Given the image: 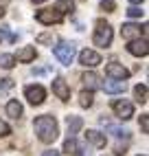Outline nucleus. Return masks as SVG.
Instances as JSON below:
<instances>
[{
  "label": "nucleus",
  "instance_id": "nucleus-1",
  "mask_svg": "<svg viewBox=\"0 0 149 156\" xmlns=\"http://www.w3.org/2000/svg\"><path fill=\"white\" fill-rule=\"evenodd\" d=\"M33 128H35V134H37V139L42 143H53V141L57 139V134H59L55 117H48V114L37 117L35 123H33Z\"/></svg>",
  "mask_w": 149,
  "mask_h": 156
},
{
  "label": "nucleus",
  "instance_id": "nucleus-2",
  "mask_svg": "<svg viewBox=\"0 0 149 156\" xmlns=\"http://www.w3.org/2000/svg\"><path fill=\"white\" fill-rule=\"evenodd\" d=\"M94 44L97 46H110L112 44V29L110 24H105L103 20L101 22H97V29H94Z\"/></svg>",
  "mask_w": 149,
  "mask_h": 156
},
{
  "label": "nucleus",
  "instance_id": "nucleus-3",
  "mask_svg": "<svg viewBox=\"0 0 149 156\" xmlns=\"http://www.w3.org/2000/svg\"><path fill=\"white\" fill-rule=\"evenodd\" d=\"M55 57L61 62L64 66H68V64H72V57H74V46L70 44V42H61V44H57L55 46Z\"/></svg>",
  "mask_w": 149,
  "mask_h": 156
},
{
  "label": "nucleus",
  "instance_id": "nucleus-4",
  "mask_svg": "<svg viewBox=\"0 0 149 156\" xmlns=\"http://www.w3.org/2000/svg\"><path fill=\"white\" fill-rule=\"evenodd\" d=\"M35 18H37V22H42V24H59L64 20V16H59L55 9H40V11L35 13Z\"/></svg>",
  "mask_w": 149,
  "mask_h": 156
},
{
  "label": "nucleus",
  "instance_id": "nucleus-5",
  "mask_svg": "<svg viewBox=\"0 0 149 156\" xmlns=\"http://www.w3.org/2000/svg\"><path fill=\"white\" fill-rule=\"evenodd\" d=\"M112 108H114L116 114H119V119H123V121H127V119H132V117H134V106H132L130 101H125V99H123V101H121V99H119V101H114V103H112Z\"/></svg>",
  "mask_w": 149,
  "mask_h": 156
},
{
  "label": "nucleus",
  "instance_id": "nucleus-6",
  "mask_svg": "<svg viewBox=\"0 0 149 156\" xmlns=\"http://www.w3.org/2000/svg\"><path fill=\"white\" fill-rule=\"evenodd\" d=\"M79 64L81 66H90V68H94V66H99L101 64V55L97 53V51H81V53H79Z\"/></svg>",
  "mask_w": 149,
  "mask_h": 156
},
{
  "label": "nucleus",
  "instance_id": "nucleus-7",
  "mask_svg": "<svg viewBox=\"0 0 149 156\" xmlns=\"http://www.w3.org/2000/svg\"><path fill=\"white\" fill-rule=\"evenodd\" d=\"M105 73H108L112 79H116V81H125L127 77H130V70H127L125 66H121V64H116V62H112V64L105 66Z\"/></svg>",
  "mask_w": 149,
  "mask_h": 156
},
{
  "label": "nucleus",
  "instance_id": "nucleus-8",
  "mask_svg": "<svg viewBox=\"0 0 149 156\" xmlns=\"http://www.w3.org/2000/svg\"><path fill=\"white\" fill-rule=\"evenodd\" d=\"M24 95H26V99L33 103V106H40V103L44 101L46 92H44V88H42V86H26V88H24Z\"/></svg>",
  "mask_w": 149,
  "mask_h": 156
},
{
  "label": "nucleus",
  "instance_id": "nucleus-9",
  "mask_svg": "<svg viewBox=\"0 0 149 156\" xmlns=\"http://www.w3.org/2000/svg\"><path fill=\"white\" fill-rule=\"evenodd\" d=\"M127 51H130L132 55L136 57H145L149 53V44H147V40H134V42H130V46H127Z\"/></svg>",
  "mask_w": 149,
  "mask_h": 156
},
{
  "label": "nucleus",
  "instance_id": "nucleus-10",
  "mask_svg": "<svg viewBox=\"0 0 149 156\" xmlns=\"http://www.w3.org/2000/svg\"><path fill=\"white\" fill-rule=\"evenodd\" d=\"M53 92H55V95H57L61 101H66V99L70 97V88H68V84H66L64 79H59V77L53 81Z\"/></svg>",
  "mask_w": 149,
  "mask_h": 156
},
{
  "label": "nucleus",
  "instance_id": "nucleus-11",
  "mask_svg": "<svg viewBox=\"0 0 149 156\" xmlns=\"http://www.w3.org/2000/svg\"><path fill=\"white\" fill-rule=\"evenodd\" d=\"M64 152L66 154H72V156H81V154H88L86 150L81 147V145L74 141V139H66V143H64Z\"/></svg>",
  "mask_w": 149,
  "mask_h": 156
},
{
  "label": "nucleus",
  "instance_id": "nucleus-12",
  "mask_svg": "<svg viewBox=\"0 0 149 156\" xmlns=\"http://www.w3.org/2000/svg\"><path fill=\"white\" fill-rule=\"evenodd\" d=\"M121 35L125 40H132V42H134L136 37H140V27H136V24H123Z\"/></svg>",
  "mask_w": 149,
  "mask_h": 156
},
{
  "label": "nucleus",
  "instance_id": "nucleus-13",
  "mask_svg": "<svg viewBox=\"0 0 149 156\" xmlns=\"http://www.w3.org/2000/svg\"><path fill=\"white\" fill-rule=\"evenodd\" d=\"M86 139L94 145V147H105V134H101L97 130H88L86 132Z\"/></svg>",
  "mask_w": 149,
  "mask_h": 156
},
{
  "label": "nucleus",
  "instance_id": "nucleus-14",
  "mask_svg": "<svg viewBox=\"0 0 149 156\" xmlns=\"http://www.w3.org/2000/svg\"><path fill=\"white\" fill-rule=\"evenodd\" d=\"M101 88L105 90V92H112V95H114V92H125V88H127V84H125V81H105V84H101Z\"/></svg>",
  "mask_w": 149,
  "mask_h": 156
},
{
  "label": "nucleus",
  "instance_id": "nucleus-15",
  "mask_svg": "<svg viewBox=\"0 0 149 156\" xmlns=\"http://www.w3.org/2000/svg\"><path fill=\"white\" fill-rule=\"evenodd\" d=\"M18 59L24 62V64L33 62V59H35V46H24V48H20V51H18Z\"/></svg>",
  "mask_w": 149,
  "mask_h": 156
},
{
  "label": "nucleus",
  "instance_id": "nucleus-16",
  "mask_svg": "<svg viewBox=\"0 0 149 156\" xmlns=\"http://www.w3.org/2000/svg\"><path fill=\"white\" fill-rule=\"evenodd\" d=\"M55 11H57L59 16L72 13V11H74V2H72V0H57V2H55Z\"/></svg>",
  "mask_w": 149,
  "mask_h": 156
},
{
  "label": "nucleus",
  "instance_id": "nucleus-17",
  "mask_svg": "<svg viewBox=\"0 0 149 156\" xmlns=\"http://www.w3.org/2000/svg\"><path fill=\"white\" fill-rule=\"evenodd\" d=\"M66 126H68V134H70V139H72V134H77L81 130L83 121H81V117H68L66 119Z\"/></svg>",
  "mask_w": 149,
  "mask_h": 156
},
{
  "label": "nucleus",
  "instance_id": "nucleus-18",
  "mask_svg": "<svg viewBox=\"0 0 149 156\" xmlns=\"http://www.w3.org/2000/svg\"><path fill=\"white\" fill-rule=\"evenodd\" d=\"M83 84L92 92L94 88H101V79H99V75H94V73H86V75H83Z\"/></svg>",
  "mask_w": 149,
  "mask_h": 156
},
{
  "label": "nucleus",
  "instance_id": "nucleus-19",
  "mask_svg": "<svg viewBox=\"0 0 149 156\" xmlns=\"http://www.w3.org/2000/svg\"><path fill=\"white\" fill-rule=\"evenodd\" d=\"M7 114H9L11 119H18L20 114H22V106H20L18 99H11V101L7 103Z\"/></svg>",
  "mask_w": 149,
  "mask_h": 156
},
{
  "label": "nucleus",
  "instance_id": "nucleus-20",
  "mask_svg": "<svg viewBox=\"0 0 149 156\" xmlns=\"http://www.w3.org/2000/svg\"><path fill=\"white\" fill-rule=\"evenodd\" d=\"M79 103H81L83 108H90L92 103H94V95H92L90 90H83V92H79Z\"/></svg>",
  "mask_w": 149,
  "mask_h": 156
},
{
  "label": "nucleus",
  "instance_id": "nucleus-21",
  "mask_svg": "<svg viewBox=\"0 0 149 156\" xmlns=\"http://www.w3.org/2000/svg\"><path fill=\"white\" fill-rule=\"evenodd\" d=\"M134 97H136V101L145 103V101H147V86H145V84H138V86L134 88Z\"/></svg>",
  "mask_w": 149,
  "mask_h": 156
},
{
  "label": "nucleus",
  "instance_id": "nucleus-22",
  "mask_svg": "<svg viewBox=\"0 0 149 156\" xmlns=\"http://www.w3.org/2000/svg\"><path fill=\"white\" fill-rule=\"evenodd\" d=\"M13 66H16V57L13 55H7V53L0 55V68H13Z\"/></svg>",
  "mask_w": 149,
  "mask_h": 156
},
{
  "label": "nucleus",
  "instance_id": "nucleus-23",
  "mask_svg": "<svg viewBox=\"0 0 149 156\" xmlns=\"http://www.w3.org/2000/svg\"><path fill=\"white\" fill-rule=\"evenodd\" d=\"M108 130H110V134H114L116 139H127V136H130V132H127V130H121V128H114V126H108Z\"/></svg>",
  "mask_w": 149,
  "mask_h": 156
},
{
  "label": "nucleus",
  "instance_id": "nucleus-24",
  "mask_svg": "<svg viewBox=\"0 0 149 156\" xmlns=\"http://www.w3.org/2000/svg\"><path fill=\"white\" fill-rule=\"evenodd\" d=\"M2 84H0V92H7L9 88H13V79H0Z\"/></svg>",
  "mask_w": 149,
  "mask_h": 156
},
{
  "label": "nucleus",
  "instance_id": "nucleus-25",
  "mask_svg": "<svg viewBox=\"0 0 149 156\" xmlns=\"http://www.w3.org/2000/svg\"><path fill=\"white\" fill-rule=\"evenodd\" d=\"M127 16H130V18H140L143 11H140L138 7H130V9H127Z\"/></svg>",
  "mask_w": 149,
  "mask_h": 156
},
{
  "label": "nucleus",
  "instance_id": "nucleus-26",
  "mask_svg": "<svg viewBox=\"0 0 149 156\" xmlns=\"http://www.w3.org/2000/svg\"><path fill=\"white\" fill-rule=\"evenodd\" d=\"M9 134H11V128L5 121H0V136H9Z\"/></svg>",
  "mask_w": 149,
  "mask_h": 156
},
{
  "label": "nucleus",
  "instance_id": "nucleus-27",
  "mask_svg": "<svg viewBox=\"0 0 149 156\" xmlns=\"http://www.w3.org/2000/svg\"><path fill=\"white\" fill-rule=\"evenodd\" d=\"M140 128H143L145 134L149 132V119H147V114H143V117H140Z\"/></svg>",
  "mask_w": 149,
  "mask_h": 156
},
{
  "label": "nucleus",
  "instance_id": "nucleus-28",
  "mask_svg": "<svg viewBox=\"0 0 149 156\" xmlns=\"http://www.w3.org/2000/svg\"><path fill=\"white\" fill-rule=\"evenodd\" d=\"M101 7H103V9H108V11H114V9H116V5L112 2V0H103Z\"/></svg>",
  "mask_w": 149,
  "mask_h": 156
},
{
  "label": "nucleus",
  "instance_id": "nucleus-29",
  "mask_svg": "<svg viewBox=\"0 0 149 156\" xmlns=\"http://www.w3.org/2000/svg\"><path fill=\"white\" fill-rule=\"evenodd\" d=\"M42 156H59V152H55V150H46Z\"/></svg>",
  "mask_w": 149,
  "mask_h": 156
},
{
  "label": "nucleus",
  "instance_id": "nucleus-30",
  "mask_svg": "<svg viewBox=\"0 0 149 156\" xmlns=\"http://www.w3.org/2000/svg\"><path fill=\"white\" fill-rule=\"evenodd\" d=\"M132 5H140V2H145V0H130Z\"/></svg>",
  "mask_w": 149,
  "mask_h": 156
},
{
  "label": "nucleus",
  "instance_id": "nucleus-31",
  "mask_svg": "<svg viewBox=\"0 0 149 156\" xmlns=\"http://www.w3.org/2000/svg\"><path fill=\"white\" fill-rule=\"evenodd\" d=\"M2 16H5V9H2V7H0V18H2Z\"/></svg>",
  "mask_w": 149,
  "mask_h": 156
},
{
  "label": "nucleus",
  "instance_id": "nucleus-32",
  "mask_svg": "<svg viewBox=\"0 0 149 156\" xmlns=\"http://www.w3.org/2000/svg\"><path fill=\"white\" fill-rule=\"evenodd\" d=\"M33 2H44V0H33Z\"/></svg>",
  "mask_w": 149,
  "mask_h": 156
},
{
  "label": "nucleus",
  "instance_id": "nucleus-33",
  "mask_svg": "<svg viewBox=\"0 0 149 156\" xmlns=\"http://www.w3.org/2000/svg\"><path fill=\"white\" fill-rule=\"evenodd\" d=\"M143 156H145V154H143Z\"/></svg>",
  "mask_w": 149,
  "mask_h": 156
}]
</instances>
